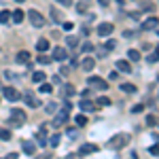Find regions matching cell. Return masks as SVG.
<instances>
[{
    "instance_id": "cell-1",
    "label": "cell",
    "mask_w": 159,
    "mask_h": 159,
    "mask_svg": "<svg viewBox=\"0 0 159 159\" xmlns=\"http://www.w3.org/2000/svg\"><path fill=\"white\" fill-rule=\"evenodd\" d=\"M70 108H72V104H70V102H66V104L61 106V112L57 115V117H55V119H53V121H51V125H53V127H61L64 123L68 121V115H70Z\"/></svg>"
},
{
    "instance_id": "cell-2",
    "label": "cell",
    "mask_w": 159,
    "mask_h": 159,
    "mask_svg": "<svg viewBox=\"0 0 159 159\" xmlns=\"http://www.w3.org/2000/svg\"><path fill=\"white\" fill-rule=\"evenodd\" d=\"M127 144H129V134H117V136H112L108 142L110 148H123Z\"/></svg>"
},
{
    "instance_id": "cell-3",
    "label": "cell",
    "mask_w": 159,
    "mask_h": 159,
    "mask_svg": "<svg viewBox=\"0 0 159 159\" xmlns=\"http://www.w3.org/2000/svg\"><path fill=\"white\" fill-rule=\"evenodd\" d=\"M25 119H28V117H25V112H24L21 108H13V110H11V121L15 123L17 127H19V125H24Z\"/></svg>"
},
{
    "instance_id": "cell-4",
    "label": "cell",
    "mask_w": 159,
    "mask_h": 159,
    "mask_svg": "<svg viewBox=\"0 0 159 159\" xmlns=\"http://www.w3.org/2000/svg\"><path fill=\"white\" fill-rule=\"evenodd\" d=\"M87 83H89L91 87H96V89H100V91L108 89V83H106L104 79H100V76H89V79H87Z\"/></svg>"
},
{
    "instance_id": "cell-5",
    "label": "cell",
    "mask_w": 159,
    "mask_h": 159,
    "mask_svg": "<svg viewBox=\"0 0 159 159\" xmlns=\"http://www.w3.org/2000/svg\"><path fill=\"white\" fill-rule=\"evenodd\" d=\"M28 17H30V21H32L34 28H43V25H45V17H43L38 11H30V13H28Z\"/></svg>"
},
{
    "instance_id": "cell-6",
    "label": "cell",
    "mask_w": 159,
    "mask_h": 159,
    "mask_svg": "<svg viewBox=\"0 0 159 159\" xmlns=\"http://www.w3.org/2000/svg\"><path fill=\"white\" fill-rule=\"evenodd\" d=\"M36 142H38V147H47V144H49V138H47V125H43V127L38 129Z\"/></svg>"
},
{
    "instance_id": "cell-7",
    "label": "cell",
    "mask_w": 159,
    "mask_h": 159,
    "mask_svg": "<svg viewBox=\"0 0 159 159\" xmlns=\"http://www.w3.org/2000/svg\"><path fill=\"white\" fill-rule=\"evenodd\" d=\"M2 91H4V98L9 100V102H17V100L21 98V96H19V91H17L15 87H4Z\"/></svg>"
},
{
    "instance_id": "cell-8",
    "label": "cell",
    "mask_w": 159,
    "mask_h": 159,
    "mask_svg": "<svg viewBox=\"0 0 159 159\" xmlns=\"http://www.w3.org/2000/svg\"><path fill=\"white\" fill-rule=\"evenodd\" d=\"M112 30H115V25L110 24V21H104V24L98 25V34H100V36H110Z\"/></svg>"
},
{
    "instance_id": "cell-9",
    "label": "cell",
    "mask_w": 159,
    "mask_h": 159,
    "mask_svg": "<svg viewBox=\"0 0 159 159\" xmlns=\"http://www.w3.org/2000/svg\"><path fill=\"white\" fill-rule=\"evenodd\" d=\"M24 102L28 104V106H32V108H36V106H40V100H38L36 96L32 93V91H28V93L24 96Z\"/></svg>"
},
{
    "instance_id": "cell-10",
    "label": "cell",
    "mask_w": 159,
    "mask_h": 159,
    "mask_svg": "<svg viewBox=\"0 0 159 159\" xmlns=\"http://www.w3.org/2000/svg\"><path fill=\"white\" fill-rule=\"evenodd\" d=\"M79 106H81V110H85V112H93V110L98 108L96 102H91V100H87V98H81V104Z\"/></svg>"
},
{
    "instance_id": "cell-11",
    "label": "cell",
    "mask_w": 159,
    "mask_h": 159,
    "mask_svg": "<svg viewBox=\"0 0 159 159\" xmlns=\"http://www.w3.org/2000/svg\"><path fill=\"white\" fill-rule=\"evenodd\" d=\"M96 151H98V144H83V147L79 148V155L85 157V155H91V153H96Z\"/></svg>"
},
{
    "instance_id": "cell-12",
    "label": "cell",
    "mask_w": 159,
    "mask_h": 159,
    "mask_svg": "<svg viewBox=\"0 0 159 159\" xmlns=\"http://www.w3.org/2000/svg\"><path fill=\"white\" fill-rule=\"evenodd\" d=\"M66 57H68V51L64 49V47H55V49H53V60L64 61Z\"/></svg>"
},
{
    "instance_id": "cell-13",
    "label": "cell",
    "mask_w": 159,
    "mask_h": 159,
    "mask_svg": "<svg viewBox=\"0 0 159 159\" xmlns=\"http://www.w3.org/2000/svg\"><path fill=\"white\" fill-rule=\"evenodd\" d=\"M81 68H83L85 72H91V70L96 68V60H93V57H85V60L81 61Z\"/></svg>"
},
{
    "instance_id": "cell-14",
    "label": "cell",
    "mask_w": 159,
    "mask_h": 159,
    "mask_svg": "<svg viewBox=\"0 0 159 159\" xmlns=\"http://www.w3.org/2000/svg\"><path fill=\"white\" fill-rule=\"evenodd\" d=\"M21 147H24L25 155H34V153H36V144H34V142H30V140H24V142H21Z\"/></svg>"
},
{
    "instance_id": "cell-15",
    "label": "cell",
    "mask_w": 159,
    "mask_h": 159,
    "mask_svg": "<svg viewBox=\"0 0 159 159\" xmlns=\"http://www.w3.org/2000/svg\"><path fill=\"white\" fill-rule=\"evenodd\" d=\"M30 57H32V55H30V51H19V53L15 55V61H17V64H28Z\"/></svg>"
},
{
    "instance_id": "cell-16",
    "label": "cell",
    "mask_w": 159,
    "mask_h": 159,
    "mask_svg": "<svg viewBox=\"0 0 159 159\" xmlns=\"http://www.w3.org/2000/svg\"><path fill=\"white\" fill-rule=\"evenodd\" d=\"M144 30H153V32H157V17H148L147 21L142 24Z\"/></svg>"
},
{
    "instance_id": "cell-17",
    "label": "cell",
    "mask_w": 159,
    "mask_h": 159,
    "mask_svg": "<svg viewBox=\"0 0 159 159\" xmlns=\"http://www.w3.org/2000/svg\"><path fill=\"white\" fill-rule=\"evenodd\" d=\"M117 70H121V72H132V66H129V61H125V60H117Z\"/></svg>"
},
{
    "instance_id": "cell-18",
    "label": "cell",
    "mask_w": 159,
    "mask_h": 159,
    "mask_svg": "<svg viewBox=\"0 0 159 159\" xmlns=\"http://www.w3.org/2000/svg\"><path fill=\"white\" fill-rule=\"evenodd\" d=\"M11 19L15 21V24H21V21H24V11H19V9H15V11L11 13Z\"/></svg>"
},
{
    "instance_id": "cell-19",
    "label": "cell",
    "mask_w": 159,
    "mask_h": 159,
    "mask_svg": "<svg viewBox=\"0 0 159 159\" xmlns=\"http://www.w3.org/2000/svg\"><path fill=\"white\" fill-rule=\"evenodd\" d=\"M36 49L40 51V53H45V51L49 49V40H47V38H40V40L36 43Z\"/></svg>"
},
{
    "instance_id": "cell-20",
    "label": "cell",
    "mask_w": 159,
    "mask_h": 159,
    "mask_svg": "<svg viewBox=\"0 0 159 159\" xmlns=\"http://www.w3.org/2000/svg\"><path fill=\"white\" fill-rule=\"evenodd\" d=\"M0 24H11V11H0Z\"/></svg>"
},
{
    "instance_id": "cell-21",
    "label": "cell",
    "mask_w": 159,
    "mask_h": 159,
    "mask_svg": "<svg viewBox=\"0 0 159 159\" xmlns=\"http://www.w3.org/2000/svg\"><path fill=\"white\" fill-rule=\"evenodd\" d=\"M74 93H76L74 85H70V83H68V85H64V98H66V96L70 98V96H74Z\"/></svg>"
},
{
    "instance_id": "cell-22",
    "label": "cell",
    "mask_w": 159,
    "mask_h": 159,
    "mask_svg": "<svg viewBox=\"0 0 159 159\" xmlns=\"http://www.w3.org/2000/svg\"><path fill=\"white\" fill-rule=\"evenodd\" d=\"M38 85H40L38 91H43V93H51V91H53V87H51L49 83H45V81H43V83H38Z\"/></svg>"
},
{
    "instance_id": "cell-23",
    "label": "cell",
    "mask_w": 159,
    "mask_h": 159,
    "mask_svg": "<svg viewBox=\"0 0 159 159\" xmlns=\"http://www.w3.org/2000/svg\"><path fill=\"white\" fill-rule=\"evenodd\" d=\"M45 79H47L45 72H34V74H32V81H34V83H43Z\"/></svg>"
},
{
    "instance_id": "cell-24",
    "label": "cell",
    "mask_w": 159,
    "mask_h": 159,
    "mask_svg": "<svg viewBox=\"0 0 159 159\" xmlns=\"http://www.w3.org/2000/svg\"><path fill=\"white\" fill-rule=\"evenodd\" d=\"M127 57H129L132 61H138V60H140V53H138L136 49H129V51H127Z\"/></svg>"
},
{
    "instance_id": "cell-25",
    "label": "cell",
    "mask_w": 159,
    "mask_h": 159,
    "mask_svg": "<svg viewBox=\"0 0 159 159\" xmlns=\"http://www.w3.org/2000/svg\"><path fill=\"white\" fill-rule=\"evenodd\" d=\"M121 89L125 91V93H134V91H136V85H132V83H123Z\"/></svg>"
},
{
    "instance_id": "cell-26",
    "label": "cell",
    "mask_w": 159,
    "mask_h": 159,
    "mask_svg": "<svg viewBox=\"0 0 159 159\" xmlns=\"http://www.w3.org/2000/svg\"><path fill=\"white\" fill-rule=\"evenodd\" d=\"M60 140H61V136H60V134H53V136L49 138L51 147H60Z\"/></svg>"
},
{
    "instance_id": "cell-27",
    "label": "cell",
    "mask_w": 159,
    "mask_h": 159,
    "mask_svg": "<svg viewBox=\"0 0 159 159\" xmlns=\"http://www.w3.org/2000/svg\"><path fill=\"white\" fill-rule=\"evenodd\" d=\"M96 106H110V100L106 98V96H102V98H98V102H96Z\"/></svg>"
},
{
    "instance_id": "cell-28",
    "label": "cell",
    "mask_w": 159,
    "mask_h": 159,
    "mask_svg": "<svg viewBox=\"0 0 159 159\" xmlns=\"http://www.w3.org/2000/svg\"><path fill=\"white\" fill-rule=\"evenodd\" d=\"M74 121H76V125H79V127H85V123H87V117H85V115H79V117H76Z\"/></svg>"
},
{
    "instance_id": "cell-29",
    "label": "cell",
    "mask_w": 159,
    "mask_h": 159,
    "mask_svg": "<svg viewBox=\"0 0 159 159\" xmlns=\"http://www.w3.org/2000/svg\"><path fill=\"white\" fill-rule=\"evenodd\" d=\"M36 60H38V64H43V66H47V64H51V57H49V55H38Z\"/></svg>"
},
{
    "instance_id": "cell-30",
    "label": "cell",
    "mask_w": 159,
    "mask_h": 159,
    "mask_svg": "<svg viewBox=\"0 0 159 159\" xmlns=\"http://www.w3.org/2000/svg\"><path fill=\"white\" fill-rule=\"evenodd\" d=\"M45 110H47V112H49V115H53V112H55V110H57V104H55V102H49V104H47V106H45Z\"/></svg>"
},
{
    "instance_id": "cell-31",
    "label": "cell",
    "mask_w": 159,
    "mask_h": 159,
    "mask_svg": "<svg viewBox=\"0 0 159 159\" xmlns=\"http://www.w3.org/2000/svg\"><path fill=\"white\" fill-rule=\"evenodd\" d=\"M0 140H11V132L9 129H0Z\"/></svg>"
},
{
    "instance_id": "cell-32",
    "label": "cell",
    "mask_w": 159,
    "mask_h": 159,
    "mask_svg": "<svg viewBox=\"0 0 159 159\" xmlns=\"http://www.w3.org/2000/svg\"><path fill=\"white\" fill-rule=\"evenodd\" d=\"M147 123L151 125V127H155V125H157V117H155V115H148V117H147Z\"/></svg>"
},
{
    "instance_id": "cell-33",
    "label": "cell",
    "mask_w": 159,
    "mask_h": 159,
    "mask_svg": "<svg viewBox=\"0 0 159 159\" xmlns=\"http://www.w3.org/2000/svg\"><path fill=\"white\" fill-rule=\"evenodd\" d=\"M147 60H148V64H157V51H153V53L148 55Z\"/></svg>"
},
{
    "instance_id": "cell-34",
    "label": "cell",
    "mask_w": 159,
    "mask_h": 159,
    "mask_svg": "<svg viewBox=\"0 0 159 159\" xmlns=\"http://www.w3.org/2000/svg\"><path fill=\"white\" fill-rule=\"evenodd\" d=\"M115 47H117V40H112V38H110L108 43H106V51H112Z\"/></svg>"
},
{
    "instance_id": "cell-35",
    "label": "cell",
    "mask_w": 159,
    "mask_h": 159,
    "mask_svg": "<svg viewBox=\"0 0 159 159\" xmlns=\"http://www.w3.org/2000/svg\"><path fill=\"white\" fill-rule=\"evenodd\" d=\"M68 45H70V47H76V45H79V38L76 36H68Z\"/></svg>"
},
{
    "instance_id": "cell-36",
    "label": "cell",
    "mask_w": 159,
    "mask_h": 159,
    "mask_svg": "<svg viewBox=\"0 0 159 159\" xmlns=\"http://www.w3.org/2000/svg\"><path fill=\"white\" fill-rule=\"evenodd\" d=\"M89 51H93V45L91 43H83V53H89Z\"/></svg>"
},
{
    "instance_id": "cell-37",
    "label": "cell",
    "mask_w": 159,
    "mask_h": 159,
    "mask_svg": "<svg viewBox=\"0 0 159 159\" xmlns=\"http://www.w3.org/2000/svg\"><path fill=\"white\" fill-rule=\"evenodd\" d=\"M144 110V104H136V106H132V112H142Z\"/></svg>"
},
{
    "instance_id": "cell-38",
    "label": "cell",
    "mask_w": 159,
    "mask_h": 159,
    "mask_svg": "<svg viewBox=\"0 0 159 159\" xmlns=\"http://www.w3.org/2000/svg\"><path fill=\"white\" fill-rule=\"evenodd\" d=\"M66 136H70V138H76V136H79V132H76V129H66Z\"/></svg>"
},
{
    "instance_id": "cell-39",
    "label": "cell",
    "mask_w": 159,
    "mask_h": 159,
    "mask_svg": "<svg viewBox=\"0 0 159 159\" xmlns=\"http://www.w3.org/2000/svg\"><path fill=\"white\" fill-rule=\"evenodd\" d=\"M157 153H159L157 144H153V147H151V155H153V157H157Z\"/></svg>"
},
{
    "instance_id": "cell-40",
    "label": "cell",
    "mask_w": 159,
    "mask_h": 159,
    "mask_svg": "<svg viewBox=\"0 0 159 159\" xmlns=\"http://www.w3.org/2000/svg\"><path fill=\"white\" fill-rule=\"evenodd\" d=\"M72 28H74V25L70 24V21H68V24H64V30H66V32H70V30H72Z\"/></svg>"
},
{
    "instance_id": "cell-41",
    "label": "cell",
    "mask_w": 159,
    "mask_h": 159,
    "mask_svg": "<svg viewBox=\"0 0 159 159\" xmlns=\"http://www.w3.org/2000/svg\"><path fill=\"white\" fill-rule=\"evenodd\" d=\"M76 11H79V13H83V11H85V2H81V4L76 7Z\"/></svg>"
},
{
    "instance_id": "cell-42",
    "label": "cell",
    "mask_w": 159,
    "mask_h": 159,
    "mask_svg": "<svg viewBox=\"0 0 159 159\" xmlns=\"http://www.w3.org/2000/svg\"><path fill=\"white\" fill-rule=\"evenodd\" d=\"M117 74H119V72H110L108 79H110V81H117Z\"/></svg>"
},
{
    "instance_id": "cell-43",
    "label": "cell",
    "mask_w": 159,
    "mask_h": 159,
    "mask_svg": "<svg viewBox=\"0 0 159 159\" xmlns=\"http://www.w3.org/2000/svg\"><path fill=\"white\" fill-rule=\"evenodd\" d=\"M100 4H102V7H106V4H108V0H98Z\"/></svg>"
},
{
    "instance_id": "cell-44",
    "label": "cell",
    "mask_w": 159,
    "mask_h": 159,
    "mask_svg": "<svg viewBox=\"0 0 159 159\" xmlns=\"http://www.w3.org/2000/svg\"><path fill=\"white\" fill-rule=\"evenodd\" d=\"M57 2H61V4H70L72 0H57Z\"/></svg>"
},
{
    "instance_id": "cell-45",
    "label": "cell",
    "mask_w": 159,
    "mask_h": 159,
    "mask_svg": "<svg viewBox=\"0 0 159 159\" xmlns=\"http://www.w3.org/2000/svg\"><path fill=\"white\" fill-rule=\"evenodd\" d=\"M121 2H125V0H117V4H121Z\"/></svg>"
},
{
    "instance_id": "cell-46",
    "label": "cell",
    "mask_w": 159,
    "mask_h": 159,
    "mask_svg": "<svg viewBox=\"0 0 159 159\" xmlns=\"http://www.w3.org/2000/svg\"><path fill=\"white\" fill-rule=\"evenodd\" d=\"M15 2H25V0H15Z\"/></svg>"
}]
</instances>
